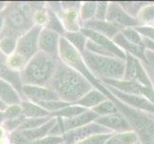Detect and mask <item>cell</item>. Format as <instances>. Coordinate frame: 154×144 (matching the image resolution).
Wrapping results in <instances>:
<instances>
[{
  "label": "cell",
  "mask_w": 154,
  "mask_h": 144,
  "mask_svg": "<svg viewBox=\"0 0 154 144\" xmlns=\"http://www.w3.org/2000/svg\"><path fill=\"white\" fill-rule=\"evenodd\" d=\"M61 101L75 104L94 87L82 73L60 62L48 85Z\"/></svg>",
  "instance_id": "6da1fadb"
},
{
  "label": "cell",
  "mask_w": 154,
  "mask_h": 144,
  "mask_svg": "<svg viewBox=\"0 0 154 144\" xmlns=\"http://www.w3.org/2000/svg\"><path fill=\"white\" fill-rule=\"evenodd\" d=\"M60 62V59L53 58L38 51L21 71L20 78L22 84L29 86L48 87Z\"/></svg>",
  "instance_id": "7a4b0ae2"
},
{
  "label": "cell",
  "mask_w": 154,
  "mask_h": 144,
  "mask_svg": "<svg viewBox=\"0 0 154 144\" xmlns=\"http://www.w3.org/2000/svg\"><path fill=\"white\" fill-rule=\"evenodd\" d=\"M82 59L88 70L97 80H123L125 71V61L117 57L100 56L84 51Z\"/></svg>",
  "instance_id": "3957f363"
},
{
  "label": "cell",
  "mask_w": 154,
  "mask_h": 144,
  "mask_svg": "<svg viewBox=\"0 0 154 144\" xmlns=\"http://www.w3.org/2000/svg\"><path fill=\"white\" fill-rule=\"evenodd\" d=\"M34 14L29 4H15L5 13V28L1 34L19 39L34 26Z\"/></svg>",
  "instance_id": "277c9868"
},
{
  "label": "cell",
  "mask_w": 154,
  "mask_h": 144,
  "mask_svg": "<svg viewBox=\"0 0 154 144\" xmlns=\"http://www.w3.org/2000/svg\"><path fill=\"white\" fill-rule=\"evenodd\" d=\"M42 28L43 27H41V26L34 25L27 33H25L19 39H17V50L14 53H17L29 62L39 51L38 37Z\"/></svg>",
  "instance_id": "5b68a950"
},
{
  "label": "cell",
  "mask_w": 154,
  "mask_h": 144,
  "mask_svg": "<svg viewBox=\"0 0 154 144\" xmlns=\"http://www.w3.org/2000/svg\"><path fill=\"white\" fill-rule=\"evenodd\" d=\"M107 134H114V133L107 129V128L96 123V122H92V123H90L88 125L66 132L62 136L63 144H76L89 136H96V135H107Z\"/></svg>",
  "instance_id": "8992f818"
},
{
  "label": "cell",
  "mask_w": 154,
  "mask_h": 144,
  "mask_svg": "<svg viewBox=\"0 0 154 144\" xmlns=\"http://www.w3.org/2000/svg\"><path fill=\"white\" fill-rule=\"evenodd\" d=\"M123 80L134 81L145 87H153L151 80L147 75V72L143 62L130 54H126L125 71Z\"/></svg>",
  "instance_id": "52a82bcc"
},
{
  "label": "cell",
  "mask_w": 154,
  "mask_h": 144,
  "mask_svg": "<svg viewBox=\"0 0 154 144\" xmlns=\"http://www.w3.org/2000/svg\"><path fill=\"white\" fill-rule=\"evenodd\" d=\"M106 21L118 26L121 30L125 28H137L141 26L140 21L127 14L121 7L119 2H109Z\"/></svg>",
  "instance_id": "ba28073f"
},
{
  "label": "cell",
  "mask_w": 154,
  "mask_h": 144,
  "mask_svg": "<svg viewBox=\"0 0 154 144\" xmlns=\"http://www.w3.org/2000/svg\"><path fill=\"white\" fill-rule=\"evenodd\" d=\"M102 84V83H100ZM103 86L107 88L108 91L114 95L117 99H119L122 102H124L125 105L131 107V108L146 111V113H149L154 114V105L148 101L146 97L143 95H134V94H126L122 91H119L116 88L107 86V85L103 84Z\"/></svg>",
  "instance_id": "9c48e42d"
},
{
  "label": "cell",
  "mask_w": 154,
  "mask_h": 144,
  "mask_svg": "<svg viewBox=\"0 0 154 144\" xmlns=\"http://www.w3.org/2000/svg\"><path fill=\"white\" fill-rule=\"evenodd\" d=\"M60 37L56 32L43 27L38 37V50L53 58L60 59L58 45Z\"/></svg>",
  "instance_id": "30bf717a"
},
{
  "label": "cell",
  "mask_w": 154,
  "mask_h": 144,
  "mask_svg": "<svg viewBox=\"0 0 154 144\" xmlns=\"http://www.w3.org/2000/svg\"><path fill=\"white\" fill-rule=\"evenodd\" d=\"M81 32L88 40H91L94 42L98 43L99 45L103 46L104 49L109 51L111 54L114 55L115 57L122 59V60H124V61L126 60V53L123 49H121L118 45H116L115 42L112 40L108 39L107 37L103 36L97 33V32L89 30V29H85V28H82Z\"/></svg>",
  "instance_id": "8fae6325"
},
{
  "label": "cell",
  "mask_w": 154,
  "mask_h": 144,
  "mask_svg": "<svg viewBox=\"0 0 154 144\" xmlns=\"http://www.w3.org/2000/svg\"><path fill=\"white\" fill-rule=\"evenodd\" d=\"M94 122L107 128L113 133H125L133 131L129 122L120 111L106 116H99Z\"/></svg>",
  "instance_id": "7c38bea8"
},
{
  "label": "cell",
  "mask_w": 154,
  "mask_h": 144,
  "mask_svg": "<svg viewBox=\"0 0 154 144\" xmlns=\"http://www.w3.org/2000/svg\"><path fill=\"white\" fill-rule=\"evenodd\" d=\"M22 93L34 103L46 102V101L60 100L55 91L48 87H38V86H29L23 85Z\"/></svg>",
  "instance_id": "4fadbf2b"
},
{
  "label": "cell",
  "mask_w": 154,
  "mask_h": 144,
  "mask_svg": "<svg viewBox=\"0 0 154 144\" xmlns=\"http://www.w3.org/2000/svg\"><path fill=\"white\" fill-rule=\"evenodd\" d=\"M82 28L95 31L100 35L107 37L110 40H113L117 35L122 32V30L118 26L114 25L113 23H110L106 20H97V19H92L82 23Z\"/></svg>",
  "instance_id": "5bb4252c"
},
{
  "label": "cell",
  "mask_w": 154,
  "mask_h": 144,
  "mask_svg": "<svg viewBox=\"0 0 154 144\" xmlns=\"http://www.w3.org/2000/svg\"><path fill=\"white\" fill-rule=\"evenodd\" d=\"M116 45H118L121 49H123L126 54H130L133 57L139 59V60L143 62V65L146 66L147 65V61L146 58V49L142 46H138L132 42L127 40L124 35L121 33H119L115 38L112 40Z\"/></svg>",
  "instance_id": "9a60e30c"
},
{
  "label": "cell",
  "mask_w": 154,
  "mask_h": 144,
  "mask_svg": "<svg viewBox=\"0 0 154 144\" xmlns=\"http://www.w3.org/2000/svg\"><path fill=\"white\" fill-rule=\"evenodd\" d=\"M98 117H99V115L97 114H95L92 110H88L85 111V113L79 114L77 116L71 117V118H62L64 131L66 133L68 131L77 129V128L88 125L90 123H92V122H94Z\"/></svg>",
  "instance_id": "2e32d148"
},
{
  "label": "cell",
  "mask_w": 154,
  "mask_h": 144,
  "mask_svg": "<svg viewBox=\"0 0 154 144\" xmlns=\"http://www.w3.org/2000/svg\"><path fill=\"white\" fill-rule=\"evenodd\" d=\"M57 121V117H52L49 122H47L46 124H44L43 126H41L39 128H36V129H33V130H24L20 132L22 133L26 141L30 143L32 141H35V140H38V139H41V138L48 136L52 128L56 125Z\"/></svg>",
  "instance_id": "e0dca14e"
},
{
  "label": "cell",
  "mask_w": 154,
  "mask_h": 144,
  "mask_svg": "<svg viewBox=\"0 0 154 144\" xmlns=\"http://www.w3.org/2000/svg\"><path fill=\"white\" fill-rule=\"evenodd\" d=\"M0 100L6 104L8 107L13 105H20V96L10 83L0 78Z\"/></svg>",
  "instance_id": "ac0fdd59"
},
{
  "label": "cell",
  "mask_w": 154,
  "mask_h": 144,
  "mask_svg": "<svg viewBox=\"0 0 154 144\" xmlns=\"http://www.w3.org/2000/svg\"><path fill=\"white\" fill-rule=\"evenodd\" d=\"M108 98L106 97V95L103 94L100 90H99L96 88H93L90 91H88L82 98L79 99L75 104L83 107V108H85L87 110H92L93 108L102 104Z\"/></svg>",
  "instance_id": "d6986e66"
},
{
  "label": "cell",
  "mask_w": 154,
  "mask_h": 144,
  "mask_svg": "<svg viewBox=\"0 0 154 144\" xmlns=\"http://www.w3.org/2000/svg\"><path fill=\"white\" fill-rule=\"evenodd\" d=\"M21 108L26 118H41L50 116V113L32 101H21Z\"/></svg>",
  "instance_id": "ffe728a7"
},
{
  "label": "cell",
  "mask_w": 154,
  "mask_h": 144,
  "mask_svg": "<svg viewBox=\"0 0 154 144\" xmlns=\"http://www.w3.org/2000/svg\"><path fill=\"white\" fill-rule=\"evenodd\" d=\"M139 142L137 134L134 131L125 133H114L104 144H136Z\"/></svg>",
  "instance_id": "44dd1931"
},
{
  "label": "cell",
  "mask_w": 154,
  "mask_h": 144,
  "mask_svg": "<svg viewBox=\"0 0 154 144\" xmlns=\"http://www.w3.org/2000/svg\"><path fill=\"white\" fill-rule=\"evenodd\" d=\"M62 37L74 48H76L81 54H82V53L85 51L87 38L82 33L81 31L79 32H65V34Z\"/></svg>",
  "instance_id": "7402d4cb"
},
{
  "label": "cell",
  "mask_w": 154,
  "mask_h": 144,
  "mask_svg": "<svg viewBox=\"0 0 154 144\" xmlns=\"http://www.w3.org/2000/svg\"><path fill=\"white\" fill-rule=\"evenodd\" d=\"M87 109L81 107L77 104H72L70 106L66 107V108L62 109L60 110L55 111L50 114V117H61V118H71V117L77 116L79 114H82L85 113Z\"/></svg>",
  "instance_id": "603a6c76"
},
{
  "label": "cell",
  "mask_w": 154,
  "mask_h": 144,
  "mask_svg": "<svg viewBox=\"0 0 154 144\" xmlns=\"http://www.w3.org/2000/svg\"><path fill=\"white\" fill-rule=\"evenodd\" d=\"M97 4L98 2L93 1H87L81 4V7H79V18H81L82 24L95 18Z\"/></svg>",
  "instance_id": "cb8c5ba5"
},
{
  "label": "cell",
  "mask_w": 154,
  "mask_h": 144,
  "mask_svg": "<svg viewBox=\"0 0 154 144\" xmlns=\"http://www.w3.org/2000/svg\"><path fill=\"white\" fill-rule=\"evenodd\" d=\"M47 11H48V22H47L45 28L54 31L57 34H58L60 36L62 37L65 34L66 31H65L64 27H63L60 19L58 18L57 17V14L53 12V11H51L49 8L47 9Z\"/></svg>",
  "instance_id": "d4e9b609"
},
{
  "label": "cell",
  "mask_w": 154,
  "mask_h": 144,
  "mask_svg": "<svg viewBox=\"0 0 154 144\" xmlns=\"http://www.w3.org/2000/svg\"><path fill=\"white\" fill-rule=\"evenodd\" d=\"M92 110L95 114H97L99 116H106V115L114 114L119 111L118 108L116 107L114 102L111 101L110 99L105 100L102 104L95 107V108L92 109Z\"/></svg>",
  "instance_id": "484cf974"
},
{
  "label": "cell",
  "mask_w": 154,
  "mask_h": 144,
  "mask_svg": "<svg viewBox=\"0 0 154 144\" xmlns=\"http://www.w3.org/2000/svg\"><path fill=\"white\" fill-rule=\"evenodd\" d=\"M17 39L14 37H3L0 40V52L3 55L11 56L17 50Z\"/></svg>",
  "instance_id": "4316f807"
},
{
  "label": "cell",
  "mask_w": 154,
  "mask_h": 144,
  "mask_svg": "<svg viewBox=\"0 0 154 144\" xmlns=\"http://www.w3.org/2000/svg\"><path fill=\"white\" fill-rule=\"evenodd\" d=\"M137 19L140 21L141 25H147L148 23L154 22V4H146L140 10Z\"/></svg>",
  "instance_id": "83f0119b"
},
{
  "label": "cell",
  "mask_w": 154,
  "mask_h": 144,
  "mask_svg": "<svg viewBox=\"0 0 154 144\" xmlns=\"http://www.w3.org/2000/svg\"><path fill=\"white\" fill-rule=\"evenodd\" d=\"M52 117H41V118H27L24 123L21 125L17 131H24V130H33L39 128L41 126H43L46 124L47 122H49L51 120Z\"/></svg>",
  "instance_id": "f1b7e54d"
},
{
  "label": "cell",
  "mask_w": 154,
  "mask_h": 144,
  "mask_svg": "<svg viewBox=\"0 0 154 144\" xmlns=\"http://www.w3.org/2000/svg\"><path fill=\"white\" fill-rule=\"evenodd\" d=\"M35 104H38V106H40L41 108L45 109L46 110H48L50 114L55 113V111H57V110H60L62 109L66 108V107L72 105L70 103L64 102V101H61V100L46 101V102H38Z\"/></svg>",
  "instance_id": "f546056e"
},
{
  "label": "cell",
  "mask_w": 154,
  "mask_h": 144,
  "mask_svg": "<svg viewBox=\"0 0 154 144\" xmlns=\"http://www.w3.org/2000/svg\"><path fill=\"white\" fill-rule=\"evenodd\" d=\"M122 34L124 35V37L128 41L132 42V43H134L138 46L144 47V44H143V37L135 28L123 29L122 30Z\"/></svg>",
  "instance_id": "4dcf8cb0"
},
{
  "label": "cell",
  "mask_w": 154,
  "mask_h": 144,
  "mask_svg": "<svg viewBox=\"0 0 154 144\" xmlns=\"http://www.w3.org/2000/svg\"><path fill=\"white\" fill-rule=\"evenodd\" d=\"M119 4L127 14L134 18H137L140 10L146 5V3L142 2H119Z\"/></svg>",
  "instance_id": "1f68e13d"
},
{
  "label": "cell",
  "mask_w": 154,
  "mask_h": 144,
  "mask_svg": "<svg viewBox=\"0 0 154 144\" xmlns=\"http://www.w3.org/2000/svg\"><path fill=\"white\" fill-rule=\"evenodd\" d=\"M85 50L90 52V53H93V54H96V55H100V56H106V57H115L114 55H112L109 51H107L106 49L103 46L99 45L96 42H94L91 40H88L87 39V42H86V45H85Z\"/></svg>",
  "instance_id": "d6a6232c"
},
{
  "label": "cell",
  "mask_w": 154,
  "mask_h": 144,
  "mask_svg": "<svg viewBox=\"0 0 154 144\" xmlns=\"http://www.w3.org/2000/svg\"><path fill=\"white\" fill-rule=\"evenodd\" d=\"M26 119H27V118H26V116L23 114V115L15 117V118H13V119L5 120L3 122V123H4L3 127L7 131H9V132H14V131H17L18 128L24 123V121Z\"/></svg>",
  "instance_id": "836d02e7"
},
{
  "label": "cell",
  "mask_w": 154,
  "mask_h": 144,
  "mask_svg": "<svg viewBox=\"0 0 154 144\" xmlns=\"http://www.w3.org/2000/svg\"><path fill=\"white\" fill-rule=\"evenodd\" d=\"M112 135L113 134L92 136H89V137L85 138V139L79 141L76 144H104Z\"/></svg>",
  "instance_id": "e575fe53"
},
{
  "label": "cell",
  "mask_w": 154,
  "mask_h": 144,
  "mask_svg": "<svg viewBox=\"0 0 154 144\" xmlns=\"http://www.w3.org/2000/svg\"><path fill=\"white\" fill-rule=\"evenodd\" d=\"M146 58L147 61V65L144 66L147 72L148 77H149L152 84L154 85V52L146 50Z\"/></svg>",
  "instance_id": "d590c367"
},
{
  "label": "cell",
  "mask_w": 154,
  "mask_h": 144,
  "mask_svg": "<svg viewBox=\"0 0 154 144\" xmlns=\"http://www.w3.org/2000/svg\"><path fill=\"white\" fill-rule=\"evenodd\" d=\"M4 115H5L6 120L13 119V118H15V117L23 115V110H22V108H21L20 105L9 106L6 109V110L4 111Z\"/></svg>",
  "instance_id": "8d00e7d4"
},
{
  "label": "cell",
  "mask_w": 154,
  "mask_h": 144,
  "mask_svg": "<svg viewBox=\"0 0 154 144\" xmlns=\"http://www.w3.org/2000/svg\"><path fill=\"white\" fill-rule=\"evenodd\" d=\"M34 21L35 22V25L38 26H46L48 22V11L47 10H38L34 14Z\"/></svg>",
  "instance_id": "74e56055"
},
{
  "label": "cell",
  "mask_w": 154,
  "mask_h": 144,
  "mask_svg": "<svg viewBox=\"0 0 154 144\" xmlns=\"http://www.w3.org/2000/svg\"><path fill=\"white\" fill-rule=\"evenodd\" d=\"M108 4L109 2H98L96 14H95L94 19L106 20V15H107V11H108Z\"/></svg>",
  "instance_id": "f35d334b"
},
{
  "label": "cell",
  "mask_w": 154,
  "mask_h": 144,
  "mask_svg": "<svg viewBox=\"0 0 154 144\" xmlns=\"http://www.w3.org/2000/svg\"><path fill=\"white\" fill-rule=\"evenodd\" d=\"M28 144H63V138L62 136H48L41 139L32 141Z\"/></svg>",
  "instance_id": "ab89813d"
},
{
  "label": "cell",
  "mask_w": 154,
  "mask_h": 144,
  "mask_svg": "<svg viewBox=\"0 0 154 144\" xmlns=\"http://www.w3.org/2000/svg\"><path fill=\"white\" fill-rule=\"evenodd\" d=\"M135 29L139 32L142 37L154 40V27H153V26L141 25V26H139V27H137Z\"/></svg>",
  "instance_id": "60d3db41"
},
{
  "label": "cell",
  "mask_w": 154,
  "mask_h": 144,
  "mask_svg": "<svg viewBox=\"0 0 154 144\" xmlns=\"http://www.w3.org/2000/svg\"><path fill=\"white\" fill-rule=\"evenodd\" d=\"M143 44H144V48L146 50L154 52V40L143 37Z\"/></svg>",
  "instance_id": "b9f144b4"
},
{
  "label": "cell",
  "mask_w": 154,
  "mask_h": 144,
  "mask_svg": "<svg viewBox=\"0 0 154 144\" xmlns=\"http://www.w3.org/2000/svg\"><path fill=\"white\" fill-rule=\"evenodd\" d=\"M4 21H5V11H3L2 13H0V35L2 33V29L4 26Z\"/></svg>",
  "instance_id": "7bdbcfd3"
},
{
  "label": "cell",
  "mask_w": 154,
  "mask_h": 144,
  "mask_svg": "<svg viewBox=\"0 0 154 144\" xmlns=\"http://www.w3.org/2000/svg\"><path fill=\"white\" fill-rule=\"evenodd\" d=\"M7 108H8V106L5 103H3L1 100H0V111H5Z\"/></svg>",
  "instance_id": "ee69618b"
},
{
  "label": "cell",
  "mask_w": 154,
  "mask_h": 144,
  "mask_svg": "<svg viewBox=\"0 0 154 144\" xmlns=\"http://www.w3.org/2000/svg\"><path fill=\"white\" fill-rule=\"evenodd\" d=\"M5 120H6V118H5L4 111H0V123H1V122H4Z\"/></svg>",
  "instance_id": "f6af8a7d"
},
{
  "label": "cell",
  "mask_w": 154,
  "mask_h": 144,
  "mask_svg": "<svg viewBox=\"0 0 154 144\" xmlns=\"http://www.w3.org/2000/svg\"><path fill=\"white\" fill-rule=\"evenodd\" d=\"M8 6V5L6 3H4V2H0V13H2L3 12V9Z\"/></svg>",
  "instance_id": "bcb514c9"
},
{
  "label": "cell",
  "mask_w": 154,
  "mask_h": 144,
  "mask_svg": "<svg viewBox=\"0 0 154 144\" xmlns=\"http://www.w3.org/2000/svg\"><path fill=\"white\" fill-rule=\"evenodd\" d=\"M136 144H140V143H139V142H138V143H136Z\"/></svg>",
  "instance_id": "7dc6e473"
},
{
  "label": "cell",
  "mask_w": 154,
  "mask_h": 144,
  "mask_svg": "<svg viewBox=\"0 0 154 144\" xmlns=\"http://www.w3.org/2000/svg\"><path fill=\"white\" fill-rule=\"evenodd\" d=\"M153 87H154V85H153Z\"/></svg>",
  "instance_id": "c3c4849f"
}]
</instances>
